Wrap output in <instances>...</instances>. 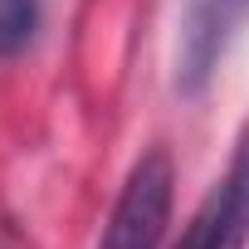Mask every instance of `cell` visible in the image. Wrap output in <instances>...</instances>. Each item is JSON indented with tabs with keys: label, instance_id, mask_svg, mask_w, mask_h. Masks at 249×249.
Listing matches in <instances>:
<instances>
[{
	"label": "cell",
	"instance_id": "3",
	"mask_svg": "<svg viewBox=\"0 0 249 249\" xmlns=\"http://www.w3.org/2000/svg\"><path fill=\"white\" fill-rule=\"evenodd\" d=\"M244 239H249V205L220 181L186 225L176 249H244Z\"/></svg>",
	"mask_w": 249,
	"mask_h": 249
},
{
	"label": "cell",
	"instance_id": "2",
	"mask_svg": "<svg viewBox=\"0 0 249 249\" xmlns=\"http://www.w3.org/2000/svg\"><path fill=\"white\" fill-rule=\"evenodd\" d=\"M244 20H249V0H186L181 35H176V88L186 98L205 93Z\"/></svg>",
	"mask_w": 249,
	"mask_h": 249
},
{
	"label": "cell",
	"instance_id": "5",
	"mask_svg": "<svg viewBox=\"0 0 249 249\" xmlns=\"http://www.w3.org/2000/svg\"><path fill=\"white\" fill-rule=\"evenodd\" d=\"M225 186L249 205V122H244V132H239V147L230 157V171H225Z\"/></svg>",
	"mask_w": 249,
	"mask_h": 249
},
{
	"label": "cell",
	"instance_id": "1",
	"mask_svg": "<svg viewBox=\"0 0 249 249\" xmlns=\"http://www.w3.org/2000/svg\"><path fill=\"white\" fill-rule=\"evenodd\" d=\"M171 157L166 152H147L122 186L112 220L98 239V249H161L166 239V220H171Z\"/></svg>",
	"mask_w": 249,
	"mask_h": 249
},
{
	"label": "cell",
	"instance_id": "4",
	"mask_svg": "<svg viewBox=\"0 0 249 249\" xmlns=\"http://www.w3.org/2000/svg\"><path fill=\"white\" fill-rule=\"evenodd\" d=\"M39 30V0H0V59L20 54Z\"/></svg>",
	"mask_w": 249,
	"mask_h": 249
}]
</instances>
